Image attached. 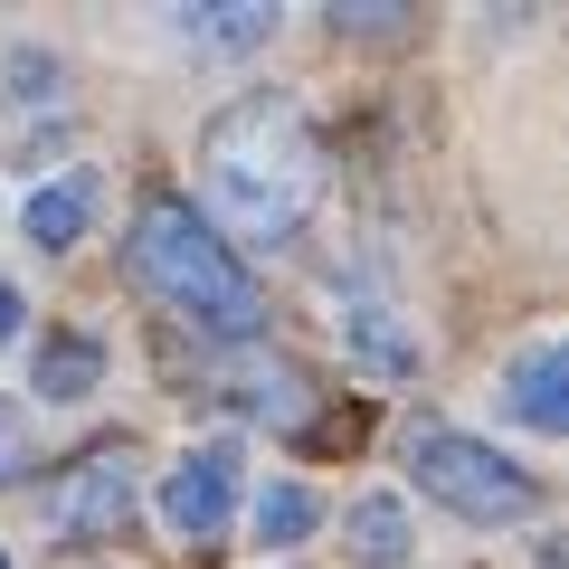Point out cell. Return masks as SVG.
Masks as SVG:
<instances>
[{"label": "cell", "mask_w": 569, "mask_h": 569, "mask_svg": "<svg viewBox=\"0 0 569 569\" xmlns=\"http://www.w3.org/2000/svg\"><path fill=\"white\" fill-rule=\"evenodd\" d=\"M238 399L266 408L276 427H295V418H305V370H295V361H247L238 370Z\"/></svg>", "instance_id": "obj_11"}, {"label": "cell", "mask_w": 569, "mask_h": 569, "mask_svg": "<svg viewBox=\"0 0 569 569\" xmlns=\"http://www.w3.org/2000/svg\"><path fill=\"white\" fill-rule=\"evenodd\" d=\"M200 162H209V200H219V219L238 228V238H257V247L295 238V228L313 219V200H323V142H313V123H305L295 96L228 104V114L209 123Z\"/></svg>", "instance_id": "obj_1"}, {"label": "cell", "mask_w": 569, "mask_h": 569, "mask_svg": "<svg viewBox=\"0 0 569 569\" xmlns=\"http://www.w3.org/2000/svg\"><path fill=\"white\" fill-rule=\"evenodd\" d=\"M96 380H104V351L96 342H48L39 351V389H48V399H86Z\"/></svg>", "instance_id": "obj_13"}, {"label": "cell", "mask_w": 569, "mask_h": 569, "mask_svg": "<svg viewBox=\"0 0 569 569\" xmlns=\"http://www.w3.org/2000/svg\"><path fill=\"white\" fill-rule=\"evenodd\" d=\"M313 522H323V503H313L305 485H266V493H257V541H266V550H295Z\"/></svg>", "instance_id": "obj_12"}, {"label": "cell", "mask_w": 569, "mask_h": 569, "mask_svg": "<svg viewBox=\"0 0 569 569\" xmlns=\"http://www.w3.org/2000/svg\"><path fill=\"white\" fill-rule=\"evenodd\" d=\"M342 342L361 351V370H380V380H418V332H399V313H389L380 295H351L342 305Z\"/></svg>", "instance_id": "obj_6"}, {"label": "cell", "mask_w": 569, "mask_h": 569, "mask_svg": "<svg viewBox=\"0 0 569 569\" xmlns=\"http://www.w3.org/2000/svg\"><path fill=\"white\" fill-rule=\"evenodd\" d=\"M86 209H96V171H67V181H48V190H29V247H77L86 238Z\"/></svg>", "instance_id": "obj_8"}, {"label": "cell", "mask_w": 569, "mask_h": 569, "mask_svg": "<svg viewBox=\"0 0 569 569\" xmlns=\"http://www.w3.org/2000/svg\"><path fill=\"white\" fill-rule=\"evenodd\" d=\"M351 560H361V569H399L408 560V512L399 503H389V493H370V503H351Z\"/></svg>", "instance_id": "obj_9"}, {"label": "cell", "mask_w": 569, "mask_h": 569, "mask_svg": "<svg viewBox=\"0 0 569 569\" xmlns=\"http://www.w3.org/2000/svg\"><path fill=\"white\" fill-rule=\"evenodd\" d=\"M190 48H257L276 39V10H247V0H219V10H190V20H171Z\"/></svg>", "instance_id": "obj_10"}, {"label": "cell", "mask_w": 569, "mask_h": 569, "mask_svg": "<svg viewBox=\"0 0 569 569\" xmlns=\"http://www.w3.org/2000/svg\"><path fill=\"white\" fill-rule=\"evenodd\" d=\"M133 276L152 284L190 332H209V342H247V332H266L257 276H247V266L228 257V238H209V219L190 200H171V190H162V200H142V219H133Z\"/></svg>", "instance_id": "obj_2"}, {"label": "cell", "mask_w": 569, "mask_h": 569, "mask_svg": "<svg viewBox=\"0 0 569 569\" xmlns=\"http://www.w3.org/2000/svg\"><path fill=\"white\" fill-rule=\"evenodd\" d=\"M0 569H10V560H0Z\"/></svg>", "instance_id": "obj_16"}, {"label": "cell", "mask_w": 569, "mask_h": 569, "mask_svg": "<svg viewBox=\"0 0 569 569\" xmlns=\"http://www.w3.org/2000/svg\"><path fill=\"white\" fill-rule=\"evenodd\" d=\"M408 475H418V493H437V503L466 512V522H522V512L541 503L512 456L475 447L456 427H418V437H408Z\"/></svg>", "instance_id": "obj_3"}, {"label": "cell", "mask_w": 569, "mask_h": 569, "mask_svg": "<svg viewBox=\"0 0 569 569\" xmlns=\"http://www.w3.org/2000/svg\"><path fill=\"white\" fill-rule=\"evenodd\" d=\"M560 380H569V351H560V342H531L522 361H512V418H531L541 437H560V427H569Z\"/></svg>", "instance_id": "obj_7"}, {"label": "cell", "mask_w": 569, "mask_h": 569, "mask_svg": "<svg viewBox=\"0 0 569 569\" xmlns=\"http://www.w3.org/2000/svg\"><path fill=\"white\" fill-rule=\"evenodd\" d=\"M10 332H20V305H10V295H0V342H10Z\"/></svg>", "instance_id": "obj_15"}, {"label": "cell", "mask_w": 569, "mask_h": 569, "mask_svg": "<svg viewBox=\"0 0 569 569\" xmlns=\"http://www.w3.org/2000/svg\"><path fill=\"white\" fill-rule=\"evenodd\" d=\"M123 522H133V456L104 447V456H86V466L67 475V493H58V531H77V541H114Z\"/></svg>", "instance_id": "obj_5"}, {"label": "cell", "mask_w": 569, "mask_h": 569, "mask_svg": "<svg viewBox=\"0 0 569 569\" xmlns=\"http://www.w3.org/2000/svg\"><path fill=\"white\" fill-rule=\"evenodd\" d=\"M20 475H29V418L0 399V485H20Z\"/></svg>", "instance_id": "obj_14"}, {"label": "cell", "mask_w": 569, "mask_h": 569, "mask_svg": "<svg viewBox=\"0 0 569 569\" xmlns=\"http://www.w3.org/2000/svg\"><path fill=\"white\" fill-rule=\"evenodd\" d=\"M228 512H238V447H228V437H209V447H190L181 466H171L162 522L181 531V541H219Z\"/></svg>", "instance_id": "obj_4"}]
</instances>
